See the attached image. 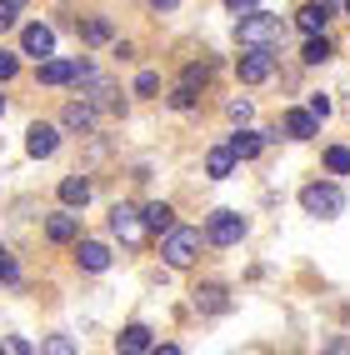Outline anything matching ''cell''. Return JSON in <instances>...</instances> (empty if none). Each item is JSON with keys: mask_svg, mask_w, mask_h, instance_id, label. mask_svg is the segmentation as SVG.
I'll list each match as a JSON object with an SVG mask.
<instances>
[{"mask_svg": "<svg viewBox=\"0 0 350 355\" xmlns=\"http://www.w3.org/2000/svg\"><path fill=\"white\" fill-rule=\"evenodd\" d=\"M80 35H85L90 45H105V40H110V26H105V20H85Z\"/></svg>", "mask_w": 350, "mask_h": 355, "instance_id": "23", "label": "cell"}, {"mask_svg": "<svg viewBox=\"0 0 350 355\" xmlns=\"http://www.w3.org/2000/svg\"><path fill=\"white\" fill-rule=\"evenodd\" d=\"M315 130H320V121H315L310 110H286V135L290 140H310Z\"/></svg>", "mask_w": 350, "mask_h": 355, "instance_id": "15", "label": "cell"}, {"mask_svg": "<svg viewBox=\"0 0 350 355\" xmlns=\"http://www.w3.org/2000/svg\"><path fill=\"white\" fill-rule=\"evenodd\" d=\"M76 260H80V270H96V275H100V270L110 266V250H105L100 241H80V245H76Z\"/></svg>", "mask_w": 350, "mask_h": 355, "instance_id": "12", "label": "cell"}, {"mask_svg": "<svg viewBox=\"0 0 350 355\" xmlns=\"http://www.w3.org/2000/svg\"><path fill=\"white\" fill-rule=\"evenodd\" d=\"M60 200H65L70 210L85 205V200H90V180H85V175H65V180H60Z\"/></svg>", "mask_w": 350, "mask_h": 355, "instance_id": "17", "label": "cell"}, {"mask_svg": "<svg viewBox=\"0 0 350 355\" xmlns=\"http://www.w3.org/2000/svg\"><path fill=\"white\" fill-rule=\"evenodd\" d=\"M200 245H205V235L191 230V225H170L166 230V245H160V255H166V266L185 270V266H195L200 260Z\"/></svg>", "mask_w": 350, "mask_h": 355, "instance_id": "2", "label": "cell"}, {"mask_svg": "<svg viewBox=\"0 0 350 355\" xmlns=\"http://www.w3.org/2000/svg\"><path fill=\"white\" fill-rule=\"evenodd\" d=\"M55 146H60V135H55V125H30V130H26V150H30L35 160H45V155H55Z\"/></svg>", "mask_w": 350, "mask_h": 355, "instance_id": "8", "label": "cell"}, {"mask_svg": "<svg viewBox=\"0 0 350 355\" xmlns=\"http://www.w3.org/2000/svg\"><path fill=\"white\" fill-rule=\"evenodd\" d=\"M270 55H275V51H245V55H240V65H236V70H240V80H245V85L270 80V70H275V60H270Z\"/></svg>", "mask_w": 350, "mask_h": 355, "instance_id": "6", "label": "cell"}, {"mask_svg": "<svg viewBox=\"0 0 350 355\" xmlns=\"http://www.w3.org/2000/svg\"><path fill=\"white\" fill-rule=\"evenodd\" d=\"M60 125L65 130H96V105H90V101H70L65 110H60Z\"/></svg>", "mask_w": 350, "mask_h": 355, "instance_id": "7", "label": "cell"}, {"mask_svg": "<svg viewBox=\"0 0 350 355\" xmlns=\"http://www.w3.org/2000/svg\"><path fill=\"white\" fill-rule=\"evenodd\" d=\"M170 105H175V110H191V105H195V85H180L175 96H170Z\"/></svg>", "mask_w": 350, "mask_h": 355, "instance_id": "27", "label": "cell"}, {"mask_svg": "<svg viewBox=\"0 0 350 355\" xmlns=\"http://www.w3.org/2000/svg\"><path fill=\"white\" fill-rule=\"evenodd\" d=\"M150 6H155V10H175V0H150Z\"/></svg>", "mask_w": 350, "mask_h": 355, "instance_id": "36", "label": "cell"}, {"mask_svg": "<svg viewBox=\"0 0 350 355\" xmlns=\"http://www.w3.org/2000/svg\"><path fill=\"white\" fill-rule=\"evenodd\" d=\"M205 241L210 245H240L245 241V216H236V210H216L205 225Z\"/></svg>", "mask_w": 350, "mask_h": 355, "instance_id": "5", "label": "cell"}, {"mask_svg": "<svg viewBox=\"0 0 350 355\" xmlns=\"http://www.w3.org/2000/svg\"><path fill=\"white\" fill-rule=\"evenodd\" d=\"M210 80V65H185V85H205Z\"/></svg>", "mask_w": 350, "mask_h": 355, "instance_id": "28", "label": "cell"}, {"mask_svg": "<svg viewBox=\"0 0 350 355\" xmlns=\"http://www.w3.org/2000/svg\"><path fill=\"white\" fill-rule=\"evenodd\" d=\"M140 216H146V225H150V230H170V225H175V210H170L166 200L146 205V210H140Z\"/></svg>", "mask_w": 350, "mask_h": 355, "instance_id": "19", "label": "cell"}, {"mask_svg": "<svg viewBox=\"0 0 350 355\" xmlns=\"http://www.w3.org/2000/svg\"><path fill=\"white\" fill-rule=\"evenodd\" d=\"M155 90H160V76H150V70H146V76L135 80V96H155Z\"/></svg>", "mask_w": 350, "mask_h": 355, "instance_id": "29", "label": "cell"}, {"mask_svg": "<svg viewBox=\"0 0 350 355\" xmlns=\"http://www.w3.org/2000/svg\"><path fill=\"white\" fill-rule=\"evenodd\" d=\"M0 280H6V286H15V280H20V270H15V255H10V250H0Z\"/></svg>", "mask_w": 350, "mask_h": 355, "instance_id": "24", "label": "cell"}, {"mask_svg": "<svg viewBox=\"0 0 350 355\" xmlns=\"http://www.w3.org/2000/svg\"><path fill=\"white\" fill-rule=\"evenodd\" d=\"M110 235H115L121 245L135 250L140 241H146V216H140L135 205H115V210H110Z\"/></svg>", "mask_w": 350, "mask_h": 355, "instance_id": "4", "label": "cell"}, {"mask_svg": "<svg viewBox=\"0 0 350 355\" xmlns=\"http://www.w3.org/2000/svg\"><path fill=\"white\" fill-rule=\"evenodd\" d=\"M225 115H230V121H240V125H245V121H250V101H230V105H225Z\"/></svg>", "mask_w": 350, "mask_h": 355, "instance_id": "30", "label": "cell"}, {"mask_svg": "<svg viewBox=\"0 0 350 355\" xmlns=\"http://www.w3.org/2000/svg\"><path fill=\"white\" fill-rule=\"evenodd\" d=\"M45 355H76V345H70V336H51L45 340Z\"/></svg>", "mask_w": 350, "mask_h": 355, "instance_id": "26", "label": "cell"}, {"mask_svg": "<svg viewBox=\"0 0 350 355\" xmlns=\"http://www.w3.org/2000/svg\"><path fill=\"white\" fill-rule=\"evenodd\" d=\"M325 171H331V175H350V150L331 146V150H325Z\"/></svg>", "mask_w": 350, "mask_h": 355, "instance_id": "22", "label": "cell"}, {"mask_svg": "<svg viewBox=\"0 0 350 355\" xmlns=\"http://www.w3.org/2000/svg\"><path fill=\"white\" fill-rule=\"evenodd\" d=\"M26 55H35V60L55 55V31L51 26H26Z\"/></svg>", "mask_w": 350, "mask_h": 355, "instance_id": "10", "label": "cell"}, {"mask_svg": "<svg viewBox=\"0 0 350 355\" xmlns=\"http://www.w3.org/2000/svg\"><path fill=\"white\" fill-rule=\"evenodd\" d=\"M15 70H20V60H15L10 51H0V80H10V76H15Z\"/></svg>", "mask_w": 350, "mask_h": 355, "instance_id": "31", "label": "cell"}, {"mask_svg": "<svg viewBox=\"0 0 350 355\" xmlns=\"http://www.w3.org/2000/svg\"><path fill=\"white\" fill-rule=\"evenodd\" d=\"M0 115H6V96H0Z\"/></svg>", "mask_w": 350, "mask_h": 355, "instance_id": "38", "label": "cell"}, {"mask_svg": "<svg viewBox=\"0 0 350 355\" xmlns=\"http://www.w3.org/2000/svg\"><path fill=\"white\" fill-rule=\"evenodd\" d=\"M146 355H180V350H175V345H150Z\"/></svg>", "mask_w": 350, "mask_h": 355, "instance_id": "35", "label": "cell"}, {"mask_svg": "<svg viewBox=\"0 0 350 355\" xmlns=\"http://www.w3.org/2000/svg\"><path fill=\"white\" fill-rule=\"evenodd\" d=\"M225 6H230V10H240V15H250V10H255V0H225Z\"/></svg>", "mask_w": 350, "mask_h": 355, "instance_id": "34", "label": "cell"}, {"mask_svg": "<svg viewBox=\"0 0 350 355\" xmlns=\"http://www.w3.org/2000/svg\"><path fill=\"white\" fill-rule=\"evenodd\" d=\"M300 205H306V216H320V220H335L345 210V191L331 180H310L306 191H300Z\"/></svg>", "mask_w": 350, "mask_h": 355, "instance_id": "3", "label": "cell"}, {"mask_svg": "<svg viewBox=\"0 0 350 355\" xmlns=\"http://www.w3.org/2000/svg\"><path fill=\"white\" fill-rule=\"evenodd\" d=\"M195 305H200L205 315H220L225 305H230V300H225V286H200V291H195Z\"/></svg>", "mask_w": 350, "mask_h": 355, "instance_id": "18", "label": "cell"}, {"mask_svg": "<svg viewBox=\"0 0 350 355\" xmlns=\"http://www.w3.org/2000/svg\"><path fill=\"white\" fill-rule=\"evenodd\" d=\"M15 26V6H6V0H0V31H10Z\"/></svg>", "mask_w": 350, "mask_h": 355, "instance_id": "33", "label": "cell"}, {"mask_svg": "<svg viewBox=\"0 0 350 355\" xmlns=\"http://www.w3.org/2000/svg\"><path fill=\"white\" fill-rule=\"evenodd\" d=\"M230 171H236V150H230V146H216V150L205 155V175L210 180H225Z\"/></svg>", "mask_w": 350, "mask_h": 355, "instance_id": "16", "label": "cell"}, {"mask_svg": "<svg viewBox=\"0 0 350 355\" xmlns=\"http://www.w3.org/2000/svg\"><path fill=\"white\" fill-rule=\"evenodd\" d=\"M0 355H35V350L20 340V336H6V340H0Z\"/></svg>", "mask_w": 350, "mask_h": 355, "instance_id": "25", "label": "cell"}, {"mask_svg": "<svg viewBox=\"0 0 350 355\" xmlns=\"http://www.w3.org/2000/svg\"><path fill=\"white\" fill-rule=\"evenodd\" d=\"M325 20H331V6H325V0H310V6H300V10H295V26L306 31V35H320V31H325Z\"/></svg>", "mask_w": 350, "mask_h": 355, "instance_id": "9", "label": "cell"}, {"mask_svg": "<svg viewBox=\"0 0 350 355\" xmlns=\"http://www.w3.org/2000/svg\"><path fill=\"white\" fill-rule=\"evenodd\" d=\"M345 10H350V0H345Z\"/></svg>", "mask_w": 350, "mask_h": 355, "instance_id": "39", "label": "cell"}, {"mask_svg": "<svg viewBox=\"0 0 350 355\" xmlns=\"http://www.w3.org/2000/svg\"><path fill=\"white\" fill-rule=\"evenodd\" d=\"M6 6H15V10H20V6H26V0H6Z\"/></svg>", "mask_w": 350, "mask_h": 355, "instance_id": "37", "label": "cell"}, {"mask_svg": "<svg viewBox=\"0 0 350 355\" xmlns=\"http://www.w3.org/2000/svg\"><path fill=\"white\" fill-rule=\"evenodd\" d=\"M261 146H265V140L255 135V130H240L236 140H230V150H236V160H255V155H261Z\"/></svg>", "mask_w": 350, "mask_h": 355, "instance_id": "20", "label": "cell"}, {"mask_svg": "<svg viewBox=\"0 0 350 355\" xmlns=\"http://www.w3.org/2000/svg\"><path fill=\"white\" fill-rule=\"evenodd\" d=\"M236 35H240L245 51H280V40H286V20L270 15V10H250L236 26Z\"/></svg>", "mask_w": 350, "mask_h": 355, "instance_id": "1", "label": "cell"}, {"mask_svg": "<svg viewBox=\"0 0 350 355\" xmlns=\"http://www.w3.org/2000/svg\"><path fill=\"white\" fill-rule=\"evenodd\" d=\"M331 55H335L331 40H325V35H310V40H306V55H300V60H306V65H325Z\"/></svg>", "mask_w": 350, "mask_h": 355, "instance_id": "21", "label": "cell"}, {"mask_svg": "<svg viewBox=\"0 0 350 355\" xmlns=\"http://www.w3.org/2000/svg\"><path fill=\"white\" fill-rule=\"evenodd\" d=\"M45 235H51L55 245H70V241L80 235V220L70 216V210H60V216H51V220H45Z\"/></svg>", "mask_w": 350, "mask_h": 355, "instance_id": "11", "label": "cell"}, {"mask_svg": "<svg viewBox=\"0 0 350 355\" xmlns=\"http://www.w3.org/2000/svg\"><path fill=\"white\" fill-rule=\"evenodd\" d=\"M80 60H40V85H70Z\"/></svg>", "mask_w": 350, "mask_h": 355, "instance_id": "13", "label": "cell"}, {"mask_svg": "<svg viewBox=\"0 0 350 355\" xmlns=\"http://www.w3.org/2000/svg\"><path fill=\"white\" fill-rule=\"evenodd\" d=\"M115 350H121V355H146L150 350V330L146 325H125L121 340H115Z\"/></svg>", "mask_w": 350, "mask_h": 355, "instance_id": "14", "label": "cell"}, {"mask_svg": "<svg viewBox=\"0 0 350 355\" xmlns=\"http://www.w3.org/2000/svg\"><path fill=\"white\" fill-rule=\"evenodd\" d=\"M310 115L325 121V115H331V96H310Z\"/></svg>", "mask_w": 350, "mask_h": 355, "instance_id": "32", "label": "cell"}]
</instances>
